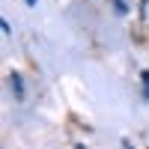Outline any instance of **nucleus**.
<instances>
[{
  "label": "nucleus",
  "instance_id": "obj_1",
  "mask_svg": "<svg viewBox=\"0 0 149 149\" xmlns=\"http://www.w3.org/2000/svg\"><path fill=\"white\" fill-rule=\"evenodd\" d=\"M9 86H12V93H15L18 102H24V84H21V74H9Z\"/></svg>",
  "mask_w": 149,
  "mask_h": 149
},
{
  "label": "nucleus",
  "instance_id": "obj_2",
  "mask_svg": "<svg viewBox=\"0 0 149 149\" xmlns=\"http://www.w3.org/2000/svg\"><path fill=\"white\" fill-rule=\"evenodd\" d=\"M140 93H143V98H149V69L140 72Z\"/></svg>",
  "mask_w": 149,
  "mask_h": 149
},
{
  "label": "nucleus",
  "instance_id": "obj_3",
  "mask_svg": "<svg viewBox=\"0 0 149 149\" xmlns=\"http://www.w3.org/2000/svg\"><path fill=\"white\" fill-rule=\"evenodd\" d=\"M110 3H113V9L119 12V15H125V12H128V6H125V0H110Z\"/></svg>",
  "mask_w": 149,
  "mask_h": 149
},
{
  "label": "nucleus",
  "instance_id": "obj_4",
  "mask_svg": "<svg viewBox=\"0 0 149 149\" xmlns=\"http://www.w3.org/2000/svg\"><path fill=\"white\" fill-rule=\"evenodd\" d=\"M27 6H36V0H27Z\"/></svg>",
  "mask_w": 149,
  "mask_h": 149
}]
</instances>
